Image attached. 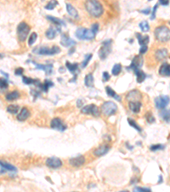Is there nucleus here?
I'll return each mask as SVG.
<instances>
[{"label":"nucleus","instance_id":"50","mask_svg":"<svg viewBox=\"0 0 170 192\" xmlns=\"http://www.w3.org/2000/svg\"><path fill=\"white\" fill-rule=\"evenodd\" d=\"M147 49H148L147 46H140V54H145V53L147 51Z\"/></svg>","mask_w":170,"mask_h":192},{"label":"nucleus","instance_id":"12","mask_svg":"<svg viewBox=\"0 0 170 192\" xmlns=\"http://www.w3.org/2000/svg\"><path fill=\"white\" fill-rule=\"evenodd\" d=\"M46 166L50 168H60V167H62V162L60 158L57 157H50L46 160Z\"/></svg>","mask_w":170,"mask_h":192},{"label":"nucleus","instance_id":"26","mask_svg":"<svg viewBox=\"0 0 170 192\" xmlns=\"http://www.w3.org/2000/svg\"><path fill=\"white\" fill-rule=\"evenodd\" d=\"M106 91H107V95H108L109 97H111V98H113L114 99H116L117 101H122V98H121L120 96H118V95L114 91L113 89L111 88L110 86H107V87H106Z\"/></svg>","mask_w":170,"mask_h":192},{"label":"nucleus","instance_id":"11","mask_svg":"<svg viewBox=\"0 0 170 192\" xmlns=\"http://www.w3.org/2000/svg\"><path fill=\"white\" fill-rule=\"evenodd\" d=\"M142 65H143V57H142V56L139 55V56H135L133 58L132 62L130 64L129 68H130L131 70H133L134 72V71L138 70V69H140Z\"/></svg>","mask_w":170,"mask_h":192},{"label":"nucleus","instance_id":"22","mask_svg":"<svg viewBox=\"0 0 170 192\" xmlns=\"http://www.w3.org/2000/svg\"><path fill=\"white\" fill-rule=\"evenodd\" d=\"M136 37L138 39V41H139V44H140V46H147V44L150 41V38L148 35H145L143 36L142 34H136Z\"/></svg>","mask_w":170,"mask_h":192},{"label":"nucleus","instance_id":"51","mask_svg":"<svg viewBox=\"0 0 170 192\" xmlns=\"http://www.w3.org/2000/svg\"><path fill=\"white\" fill-rule=\"evenodd\" d=\"M140 12L143 13L144 15H149L150 12V8H147V9H145V10H141Z\"/></svg>","mask_w":170,"mask_h":192},{"label":"nucleus","instance_id":"40","mask_svg":"<svg viewBox=\"0 0 170 192\" xmlns=\"http://www.w3.org/2000/svg\"><path fill=\"white\" fill-rule=\"evenodd\" d=\"M9 87V84L7 82L6 80H4L3 78H0V90L1 91H4Z\"/></svg>","mask_w":170,"mask_h":192},{"label":"nucleus","instance_id":"5","mask_svg":"<svg viewBox=\"0 0 170 192\" xmlns=\"http://www.w3.org/2000/svg\"><path fill=\"white\" fill-rule=\"evenodd\" d=\"M100 111L106 116H111L115 115L117 112V105L112 101H107L101 105Z\"/></svg>","mask_w":170,"mask_h":192},{"label":"nucleus","instance_id":"2","mask_svg":"<svg viewBox=\"0 0 170 192\" xmlns=\"http://www.w3.org/2000/svg\"><path fill=\"white\" fill-rule=\"evenodd\" d=\"M154 35L157 40L162 43H166L170 40V28L164 25L157 27L154 31Z\"/></svg>","mask_w":170,"mask_h":192},{"label":"nucleus","instance_id":"19","mask_svg":"<svg viewBox=\"0 0 170 192\" xmlns=\"http://www.w3.org/2000/svg\"><path fill=\"white\" fill-rule=\"evenodd\" d=\"M159 74L163 77H170V64L163 62L159 68Z\"/></svg>","mask_w":170,"mask_h":192},{"label":"nucleus","instance_id":"24","mask_svg":"<svg viewBox=\"0 0 170 192\" xmlns=\"http://www.w3.org/2000/svg\"><path fill=\"white\" fill-rule=\"evenodd\" d=\"M67 10L68 14H69L72 18H74V19H78V18H79V15H78L77 10H76V9L74 8V6H72L71 3H67Z\"/></svg>","mask_w":170,"mask_h":192},{"label":"nucleus","instance_id":"46","mask_svg":"<svg viewBox=\"0 0 170 192\" xmlns=\"http://www.w3.org/2000/svg\"><path fill=\"white\" fill-rule=\"evenodd\" d=\"M91 31L94 32V34H96L97 32L99 31V24L98 23L92 24V26H91Z\"/></svg>","mask_w":170,"mask_h":192},{"label":"nucleus","instance_id":"20","mask_svg":"<svg viewBox=\"0 0 170 192\" xmlns=\"http://www.w3.org/2000/svg\"><path fill=\"white\" fill-rule=\"evenodd\" d=\"M29 116H30V111L28 110V108H22L20 113L17 115V120L20 121H24L29 118Z\"/></svg>","mask_w":170,"mask_h":192},{"label":"nucleus","instance_id":"14","mask_svg":"<svg viewBox=\"0 0 170 192\" xmlns=\"http://www.w3.org/2000/svg\"><path fill=\"white\" fill-rule=\"evenodd\" d=\"M110 149L111 147L108 144H101L94 150L93 154L96 157H100V156H103L107 153H108V151L110 150Z\"/></svg>","mask_w":170,"mask_h":192},{"label":"nucleus","instance_id":"33","mask_svg":"<svg viewBox=\"0 0 170 192\" xmlns=\"http://www.w3.org/2000/svg\"><path fill=\"white\" fill-rule=\"evenodd\" d=\"M66 66H67V69L70 71L71 73H72V74H74L78 69V64L77 63H71L69 62H67Z\"/></svg>","mask_w":170,"mask_h":192},{"label":"nucleus","instance_id":"53","mask_svg":"<svg viewBox=\"0 0 170 192\" xmlns=\"http://www.w3.org/2000/svg\"><path fill=\"white\" fill-rule=\"evenodd\" d=\"M82 105H83V100H78V101L77 102V107H78V108H80Z\"/></svg>","mask_w":170,"mask_h":192},{"label":"nucleus","instance_id":"36","mask_svg":"<svg viewBox=\"0 0 170 192\" xmlns=\"http://www.w3.org/2000/svg\"><path fill=\"white\" fill-rule=\"evenodd\" d=\"M22 81H23V83H25L26 85H37V82L39 80L31 79V78H28L27 77V76H22Z\"/></svg>","mask_w":170,"mask_h":192},{"label":"nucleus","instance_id":"6","mask_svg":"<svg viewBox=\"0 0 170 192\" xmlns=\"http://www.w3.org/2000/svg\"><path fill=\"white\" fill-rule=\"evenodd\" d=\"M34 53L41 55V56H53L60 52V49L56 45H54L52 48L49 47H39L35 48L33 50Z\"/></svg>","mask_w":170,"mask_h":192},{"label":"nucleus","instance_id":"54","mask_svg":"<svg viewBox=\"0 0 170 192\" xmlns=\"http://www.w3.org/2000/svg\"><path fill=\"white\" fill-rule=\"evenodd\" d=\"M120 192H129V191H128V190H123V191H120Z\"/></svg>","mask_w":170,"mask_h":192},{"label":"nucleus","instance_id":"43","mask_svg":"<svg viewBox=\"0 0 170 192\" xmlns=\"http://www.w3.org/2000/svg\"><path fill=\"white\" fill-rule=\"evenodd\" d=\"M146 119L147 122L150 123V124L155 122V117H154V115H152L151 112H148V113H147L146 115Z\"/></svg>","mask_w":170,"mask_h":192},{"label":"nucleus","instance_id":"15","mask_svg":"<svg viewBox=\"0 0 170 192\" xmlns=\"http://www.w3.org/2000/svg\"><path fill=\"white\" fill-rule=\"evenodd\" d=\"M85 162H86V160H85V157L84 155H79L77 157L71 158L69 160V164L72 167H82L84 165Z\"/></svg>","mask_w":170,"mask_h":192},{"label":"nucleus","instance_id":"27","mask_svg":"<svg viewBox=\"0 0 170 192\" xmlns=\"http://www.w3.org/2000/svg\"><path fill=\"white\" fill-rule=\"evenodd\" d=\"M134 74L136 75L137 82L138 83H142L146 80V74H145L141 69H138V70L134 71Z\"/></svg>","mask_w":170,"mask_h":192},{"label":"nucleus","instance_id":"41","mask_svg":"<svg viewBox=\"0 0 170 192\" xmlns=\"http://www.w3.org/2000/svg\"><path fill=\"white\" fill-rule=\"evenodd\" d=\"M37 39V34H36V33H32L30 35V37H29L28 44H29L30 46H32V45H33L35 42H36Z\"/></svg>","mask_w":170,"mask_h":192},{"label":"nucleus","instance_id":"21","mask_svg":"<svg viewBox=\"0 0 170 192\" xmlns=\"http://www.w3.org/2000/svg\"><path fill=\"white\" fill-rule=\"evenodd\" d=\"M141 105L142 103H140V101L137 102H129V108L131 111L134 113V114H137L140 111V108H141Z\"/></svg>","mask_w":170,"mask_h":192},{"label":"nucleus","instance_id":"13","mask_svg":"<svg viewBox=\"0 0 170 192\" xmlns=\"http://www.w3.org/2000/svg\"><path fill=\"white\" fill-rule=\"evenodd\" d=\"M141 98H142L141 92L138 91V90H136V89L130 91L127 94V96H126V99H127V101L129 102H129L140 101Z\"/></svg>","mask_w":170,"mask_h":192},{"label":"nucleus","instance_id":"34","mask_svg":"<svg viewBox=\"0 0 170 192\" xmlns=\"http://www.w3.org/2000/svg\"><path fill=\"white\" fill-rule=\"evenodd\" d=\"M121 71H122V65L119 63L115 64L113 67H112V69H111V74L114 76H117V75L120 74Z\"/></svg>","mask_w":170,"mask_h":192},{"label":"nucleus","instance_id":"7","mask_svg":"<svg viewBox=\"0 0 170 192\" xmlns=\"http://www.w3.org/2000/svg\"><path fill=\"white\" fill-rule=\"evenodd\" d=\"M111 39L104 41L102 43V46L100 47V51H98L99 57L101 60H104L107 57V56L110 54L111 51Z\"/></svg>","mask_w":170,"mask_h":192},{"label":"nucleus","instance_id":"18","mask_svg":"<svg viewBox=\"0 0 170 192\" xmlns=\"http://www.w3.org/2000/svg\"><path fill=\"white\" fill-rule=\"evenodd\" d=\"M36 66V67H37V69H41V70H43L45 72V74H47V75H49V74H50L51 73H52V71H53V65L52 64H46V65H43V64H38L37 63V62H32Z\"/></svg>","mask_w":170,"mask_h":192},{"label":"nucleus","instance_id":"52","mask_svg":"<svg viewBox=\"0 0 170 192\" xmlns=\"http://www.w3.org/2000/svg\"><path fill=\"white\" fill-rule=\"evenodd\" d=\"M159 3H160V4H162V5H164V6H166V5H168V3H169V1H168V0H160V1H159Z\"/></svg>","mask_w":170,"mask_h":192},{"label":"nucleus","instance_id":"25","mask_svg":"<svg viewBox=\"0 0 170 192\" xmlns=\"http://www.w3.org/2000/svg\"><path fill=\"white\" fill-rule=\"evenodd\" d=\"M159 116L165 122H170V108L167 109V108H163L161 109L159 112Z\"/></svg>","mask_w":170,"mask_h":192},{"label":"nucleus","instance_id":"8","mask_svg":"<svg viewBox=\"0 0 170 192\" xmlns=\"http://www.w3.org/2000/svg\"><path fill=\"white\" fill-rule=\"evenodd\" d=\"M81 112L84 115H93L94 117H99L100 115V109L95 104H89L84 106Z\"/></svg>","mask_w":170,"mask_h":192},{"label":"nucleus","instance_id":"23","mask_svg":"<svg viewBox=\"0 0 170 192\" xmlns=\"http://www.w3.org/2000/svg\"><path fill=\"white\" fill-rule=\"evenodd\" d=\"M54 84L53 82L51 80H46L43 82V84H41V83H37V86H38V88L40 89L41 91H44V92H47V91H49V89H50L51 86H53Z\"/></svg>","mask_w":170,"mask_h":192},{"label":"nucleus","instance_id":"37","mask_svg":"<svg viewBox=\"0 0 170 192\" xmlns=\"http://www.w3.org/2000/svg\"><path fill=\"white\" fill-rule=\"evenodd\" d=\"M139 26H140V29H141L142 32L146 33V32H148V31L150 30V25H149L148 21H141Z\"/></svg>","mask_w":170,"mask_h":192},{"label":"nucleus","instance_id":"42","mask_svg":"<svg viewBox=\"0 0 170 192\" xmlns=\"http://www.w3.org/2000/svg\"><path fill=\"white\" fill-rule=\"evenodd\" d=\"M56 5H58V2H57V1H50V2H49V3L46 4L45 9L49 10H53V9H54V7L56 6Z\"/></svg>","mask_w":170,"mask_h":192},{"label":"nucleus","instance_id":"9","mask_svg":"<svg viewBox=\"0 0 170 192\" xmlns=\"http://www.w3.org/2000/svg\"><path fill=\"white\" fill-rule=\"evenodd\" d=\"M170 102L168 96H159L155 98V105L158 109H163L167 107Z\"/></svg>","mask_w":170,"mask_h":192},{"label":"nucleus","instance_id":"30","mask_svg":"<svg viewBox=\"0 0 170 192\" xmlns=\"http://www.w3.org/2000/svg\"><path fill=\"white\" fill-rule=\"evenodd\" d=\"M57 32H59L58 29H54V27H50V28L46 31V37L48 38L49 39H53L56 37ZM59 33H60V32H59Z\"/></svg>","mask_w":170,"mask_h":192},{"label":"nucleus","instance_id":"48","mask_svg":"<svg viewBox=\"0 0 170 192\" xmlns=\"http://www.w3.org/2000/svg\"><path fill=\"white\" fill-rule=\"evenodd\" d=\"M23 68L22 67H18L15 71V75H22L23 74Z\"/></svg>","mask_w":170,"mask_h":192},{"label":"nucleus","instance_id":"1","mask_svg":"<svg viewBox=\"0 0 170 192\" xmlns=\"http://www.w3.org/2000/svg\"><path fill=\"white\" fill-rule=\"evenodd\" d=\"M85 9L90 16L99 18L104 13V7L100 2L96 0H89L85 3Z\"/></svg>","mask_w":170,"mask_h":192},{"label":"nucleus","instance_id":"31","mask_svg":"<svg viewBox=\"0 0 170 192\" xmlns=\"http://www.w3.org/2000/svg\"><path fill=\"white\" fill-rule=\"evenodd\" d=\"M47 19L50 20V21H52V22L55 24V25H57L58 27H60V26H66V24H65V22H64L63 21L60 20L59 18H57V17L48 16H47Z\"/></svg>","mask_w":170,"mask_h":192},{"label":"nucleus","instance_id":"39","mask_svg":"<svg viewBox=\"0 0 170 192\" xmlns=\"http://www.w3.org/2000/svg\"><path fill=\"white\" fill-rule=\"evenodd\" d=\"M92 57H93V55L90 54V53H89V54L85 55L84 61L82 62V64H81V67H83V68L86 67L87 66H88V64H89V62L90 61V59L92 58Z\"/></svg>","mask_w":170,"mask_h":192},{"label":"nucleus","instance_id":"49","mask_svg":"<svg viewBox=\"0 0 170 192\" xmlns=\"http://www.w3.org/2000/svg\"><path fill=\"white\" fill-rule=\"evenodd\" d=\"M110 80V74H108L107 72H104L103 73V80L108 81Z\"/></svg>","mask_w":170,"mask_h":192},{"label":"nucleus","instance_id":"29","mask_svg":"<svg viewBox=\"0 0 170 192\" xmlns=\"http://www.w3.org/2000/svg\"><path fill=\"white\" fill-rule=\"evenodd\" d=\"M0 166L3 168V171H10V172H16L17 171L16 167H15L14 166L6 163V162H0Z\"/></svg>","mask_w":170,"mask_h":192},{"label":"nucleus","instance_id":"28","mask_svg":"<svg viewBox=\"0 0 170 192\" xmlns=\"http://www.w3.org/2000/svg\"><path fill=\"white\" fill-rule=\"evenodd\" d=\"M94 76L92 74H87L84 79V85L87 87H93L94 86Z\"/></svg>","mask_w":170,"mask_h":192},{"label":"nucleus","instance_id":"32","mask_svg":"<svg viewBox=\"0 0 170 192\" xmlns=\"http://www.w3.org/2000/svg\"><path fill=\"white\" fill-rule=\"evenodd\" d=\"M19 98H20V93L16 91L10 92V93H9V94H7L6 97H5L6 100H8V101H14V100H16V99H18Z\"/></svg>","mask_w":170,"mask_h":192},{"label":"nucleus","instance_id":"4","mask_svg":"<svg viewBox=\"0 0 170 192\" xmlns=\"http://www.w3.org/2000/svg\"><path fill=\"white\" fill-rule=\"evenodd\" d=\"M76 37L80 40H92L95 38V34L89 29H86L84 27H79L76 30L75 33Z\"/></svg>","mask_w":170,"mask_h":192},{"label":"nucleus","instance_id":"47","mask_svg":"<svg viewBox=\"0 0 170 192\" xmlns=\"http://www.w3.org/2000/svg\"><path fill=\"white\" fill-rule=\"evenodd\" d=\"M157 6H158V3H157V4L154 6L153 10H152V14H151V16H150V19H151V20H154V19L156 18V12H157Z\"/></svg>","mask_w":170,"mask_h":192},{"label":"nucleus","instance_id":"38","mask_svg":"<svg viewBox=\"0 0 170 192\" xmlns=\"http://www.w3.org/2000/svg\"><path fill=\"white\" fill-rule=\"evenodd\" d=\"M128 122H129V124L130 126H132V127H133L134 129H136L137 131L141 132L142 129H141V127H140V126L138 125L136 122H135V121H133V120H132V119L129 118L128 119Z\"/></svg>","mask_w":170,"mask_h":192},{"label":"nucleus","instance_id":"44","mask_svg":"<svg viewBox=\"0 0 170 192\" xmlns=\"http://www.w3.org/2000/svg\"><path fill=\"white\" fill-rule=\"evenodd\" d=\"M164 149V146L163 144H154V145H151L150 147V151H157V150H160V149Z\"/></svg>","mask_w":170,"mask_h":192},{"label":"nucleus","instance_id":"16","mask_svg":"<svg viewBox=\"0 0 170 192\" xmlns=\"http://www.w3.org/2000/svg\"><path fill=\"white\" fill-rule=\"evenodd\" d=\"M168 55V51L166 48H161L158 49L156 53H155V58L157 62L163 61L165 58L167 57Z\"/></svg>","mask_w":170,"mask_h":192},{"label":"nucleus","instance_id":"55","mask_svg":"<svg viewBox=\"0 0 170 192\" xmlns=\"http://www.w3.org/2000/svg\"><path fill=\"white\" fill-rule=\"evenodd\" d=\"M2 57V56H1V55H0V57Z\"/></svg>","mask_w":170,"mask_h":192},{"label":"nucleus","instance_id":"3","mask_svg":"<svg viewBox=\"0 0 170 192\" xmlns=\"http://www.w3.org/2000/svg\"><path fill=\"white\" fill-rule=\"evenodd\" d=\"M29 33H30V26L27 22L22 21L18 25V27H17V37H18V39L20 42H24L27 39V36L29 35Z\"/></svg>","mask_w":170,"mask_h":192},{"label":"nucleus","instance_id":"45","mask_svg":"<svg viewBox=\"0 0 170 192\" xmlns=\"http://www.w3.org/2000/svg\"><path fill=\"white\" fill-rule=\"evenodd\" d=\"M133 192H151V190L150 188H144V187L136 186L133 189Z\"/></svg>","mask_w":170,"mask_h":192},{"label":"nucleus","instance_id":"35","mask_svg":"<svg viewBox=\"0 0 170 192\" xmlns=\"http://www.w3.org/2000/svg\"><path fill=\"white\" fill-rule=\"evenodd\" d=\"M19 106L18 105H14V104H11L10 105V106H8V108H7V111L9 112V113H10V114H12V115H15V114H17L18 112H19Z\"/></svg>","mask_w":170,"mask_h":192},{"label":"nucleus","instance_id":"17","mask_svg":"<svg viewBox=\"0 0 170 192\" xmlns=\"http://www.w3.org/2000/svg\"><path fill=\"white\" fill-rule=\"evenodd\" d=\"M60 44L64 46V47H72L76 44V42L73 39H72L71 38H69L66 34H63L61 36V39H60Z\"/></svg>","mask_w":170,"mask_h":192},{"label":"nucleus","instance_id":"10","mask_svg":"<svg viewBox=\"0 0 170 192\" xmlns=\"http://www.w3.org/2000/svg\"><path fill=\"white\" fill-rule=\"evenodd\" d=\"M50 127L53 128L54 130H57V131H64L67 129V126L61 119L55 117L50 122Z\"/></svg>","mask_w":170,"mask_h":192},{"label":"nucleus","instance_id":"56","mask_svg":"<svg viewBox=\"0 0 170 192\" xmlns=\"http://www.w3.org/2000/svg\"><path fill=\"white\" fill-rule=\"evenodd\" d=\"M168 22H169V24H170V21H168Z\"/></svg>","mask_w":170,"mask_h":192}]
</instances>
